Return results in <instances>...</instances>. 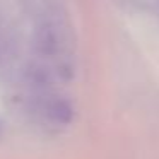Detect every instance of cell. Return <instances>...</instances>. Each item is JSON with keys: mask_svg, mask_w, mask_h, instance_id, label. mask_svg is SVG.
Listing matches in <instances>:
<instances>
[{"mask_svg": "<svg viewBox=\"0 0 159 159\" xmlns=\"http://www.w3.org/2000/svg\"><path fill=\"white\" fill-rule=\"evenodd\" d=\"M33 46L41 60L69 65L65 55L70 48V31L65 19L57 14H45L33 29Z\"/></svg>", "mask_w": 159, "mask_h": 159, "instance_id": "cell-1", "label": "cell"}, {"mask_svg": "<svg viewBox=\"0 0 159 159\" xmlns=\"http://www.w3.org/2000/svg\"><path fill=\"white\" fill-rule=\"evenodd\" d=\"M38 110L43 120L50 125H67L74 118V106L67 98L63 96H45L39 99Z\"/></svg>", "mask_w": 159, "mask_h": 159, "instance_id": "cell-2", "label": "cell"}, {"mask_svg": "<svg viewBox=\"0 0 159 159\" xmlns=\"http://www.w3.org/2000/svg\"><path fill=\"white\" fill-rule=\"evenodd\" d=\"M7 57H9V38L4 33V29L0 28V67L4 65Z\"/></svg>", "mask_w": 159, "mask_h": 159, "instance_id": "cell-3", "label": "cell"}, {"mask_svg": "<svg viewBox=\"0 0 159 159\" xmlns=\"http://www.w3.org/2000/svg\"><path fill=\"white\" fill-rule=\"evenodd\" d=\"M0 130H2V121H0Z\"/></svg>", "mask_w": 159, "mask_h": 159, "instance_id": "cell-4", "label": "cell"}]
</instances>
